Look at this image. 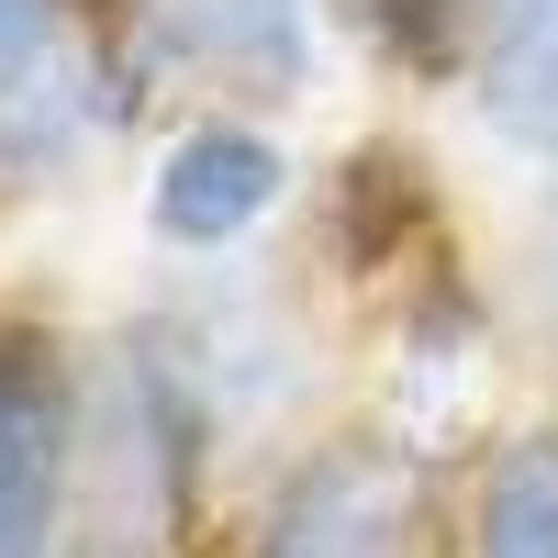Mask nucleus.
<instances>
[{
	"label": "nucleus",
	"instance_id": "nucleus-1",
	"mask_svg": "<svg viewBox=\"0 0 558 558\" xmlns=\"http://www.w3.org/2000/svg\"><path fill=\"white\" fill-rule=\"evenodd\" d=\"M168 89L146 0H0V191H78Z\"/></svg>",
	"mask_w": 558,
	"mask_h": 558
},
{
	"label": "nucleus",
	"instance_id": "nucleus-2",
	"mask_svg": "<svg viewBox=\"0 0 558 558\" xmlns=\"http://www.w3.org/2000/svg\"><path fill=\"white\" fill-rule=\"evenodd\" d=\"M458 481L402 425H302L223 514V558H447Z\"/></svg>",
	"mask_w": 558,
	"mask_h": 558
},
{
	"label": "nucleus",
	"instance_id": "nucleus-3",
	"mask_svg": "<svg viewBox=\"0 0 558 558\" xmlns=\"http://www.w3.org/2000/svg\"><path fill=\"white\" fill-rule=\"evenodd\" d=\"M89 481V336L0 291V558H68Z\"/></svg>",
	"mask_w": 558,
	"mask_h": 558
},
{
	"label": "nucleus",
	"instance_id": "nucleus-4",
	"mask_svg": "<svg viewBox=\"0 0 558 558\" xmlns=\"http://www.w3.org/2000/svg\"><path fill=\"white\" fill-rule=\"evenodd\" d=\"M302 191V157L279 112H246V101H191L157 157H146V235L157 257H191V268H235Z\"/></svg>",
	"mask_w": 558,
	"mask_h": 558
},
{
	"label": "nucleus",
	"instance_id": "nucleus-5",
	"mask_svg": "<svg viewBox=\"0 0 558 558\" xmlns=\"http://www.w3.org/2000/svg\"><path fill=\"white\" fill-rule=\"evenodd\" d=\"M146 23L191 101H246V112H302L324 45H336L324 0H146Z\"/></svg>",
	"mask_w": 558,
	"mask_h": 558
},
{
	"label": "nucleus",
	"instance_id": "nucleus-6",
	"mask_svg": "<svg viewBox=\"0 0 558 558\" xmlns=\"http://www.w3.org/2000/svg\"><path fill=\"white\" fill-rule=\"evenodd\" d=\"M313 246L336 279H380V291H425V279L458 268L447 246V202H436V168L425 146L402 134H368L336 168L313 179Z\"/></svg>",
	"mask_w": 558,
	"mask_h": 558
},
{
	"label": "nucleus",
	"instance_id": "nucleus-7",
	"mask_svg": "<svg viewBox=\"0 0 558 558\" xmlns=\"http://www.w3.org/2000/svg\"><path fill=\"white\" fill-rule=\"evenodd\" d=\"M470 112L502 157L558 179V0H481V68Z\"/></svg>",
	"mask_w": 558,
	"mask_h": 558
},
{
	"label": "nucleus",
	"instance_id": "nucleus-8",
	"mask_svg": "<svg viewBox=\"0 0 558 558\" xmlns=\"http://www.w3.org/2000/svg\"><path fill=\"white\" fill-rule=\"evenodd\" d=\"M447 558H558V413L502 425L470 470H458Z\"/></svg>",
	"mask_w": 558,
	"mask_h": 558
},
{
	"label": "nucleus",
	"instance_id": "nucleus-9",
	"mask_svg": "<svg viewBox=\"0 0 558 558\" xmlns=\"http://www.w3.org/2000/svg\"><path fill=\"white\" fill-rule=\"evenodd\" d=\"M336 45L391 89H470L481 68V0H324Z\"/></svg>",
	"mask_w": 558,
	"mask_h": 558
},
{
	"label": "nucleus",
	"instance_id": "nucleus-10",
	"mask_svg": "<svg viewBox=\"0 0 558 558\" xmlns=\"http://www.w3.org/2000/svg\"><path fill=\"white\" fill-rule=\"evenodd\" d=\"M525 302H536V347L558 357V202L536 223V257H525Z\"/></svg>",
	"mask_w": 558,
	"mask_h": 558
}]
</instances>
